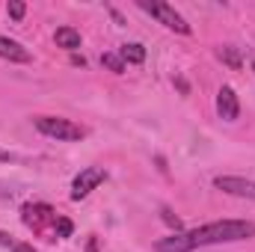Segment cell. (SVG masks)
<instances>
[{
	"label": "cell",
	"instance_id": "6da1fadb",
	"mask_svg": "<svg viewBox=\"0 0 255 252\" xmlns=\"http://www.w3.org/2000/svg\"><path fill=\"white\" fill-rule=\"evenodd\" d=\"M255 238V223L250 220H220L199 226L193 232H175L169 238H160L154 244L157 252H193L199 247H214V244H235V241H250Z\"/></svg>",
	"mask_w": 255,
	"mask_h": 252
},
{
	"label": "cell",
	"instance_id": "7a4b0ae2",
	"mask_svg": "<svg viewBox=\"0 0 255 252\" xmlns=\"http://www.w3.org/2000/svg\"><path fill=\"white\" fill-rule=\"evenodd\" d=\"M33 125L39 133L51 136V139H63V142H74V139H83V127L74 125L71 119H63V116H36Z\"/></svg>",
	"mask_w": 255,
	"mask_h": 252
},
{
	"label": "cell",
	"instance_id": "3957f363",
	"mask_svg": "<svg viewBox=\"0 0 255 252\" xmlns=\"http://www.w3.org/2000/svg\"><path fill=\"white\" fill-rule=\"evenodd\" d=\"M139 6L151 15V18H157L163 27H169V30H175V33H181V36H187L190 33V24L184 21V15L181 12H175V6H169V3H160V0H139Z\"/></svg>",
	"mask_w": 255,
	"mask_h": 252
},
{
	"label": "cell",
	"instance_id": "277c9868",
	"mask_svg": "<svg viewBox=\"0 0 255 252\" xmlns=\"http://www.w3.org/2000/svg\"><path fill=\"white\" fill-rule=\"evenodd\" d=\"M21 220H24V226H30L33 232H45L48 226H54L57 229V211L51 208V205H45V202H27L24 208H21Z\"/></svg>",
	"mask_w": 255,
	"mask_h": 252
},
{
	"label": "cell",
	"instance_id": "5b68a950",
	"mask_svg": "<svg viewBox=\"0 0 255 252\" xmlns=\"http://www.w3.org/2000/svg\"><path fill=\"white\" fill-rule=\"evenodd\" d=\"M104 181H107V172H104L101 166H86V169L74 178V184H71V199H74V202L86 199L92 190L98 187V184H104Z\"/></svg>",
	"mask_w": 255,
	"mask_h": 252
},
{
	"label": "cell",
	"instance_id": "8992f818",
	"mask_svg": "<svg viewBox=\"0 0 255 252\" xmlns=\"http://www.w3.org/2000/svg\"><path fill=\"white\" fill-rule=\"evenodd\" d=\"M214 187L223 193H232V196H241V199H255V181H250V178L220 175V178H214Z\"/></svg>",
	"mask_w": 255,
	"mask_h": 252
},
{
	"label": "cell",
	"instance_id": "52a82bcc",
	"mask_svg": "<svg viewBox=\"0 0 255 252\" xmlns=\"http://www.w3.org/2000/svg\"><path fill=\"white\" fill-rule=\"evenodd\" d=\"M217 113H220V119H226V122H235V119L241 116V104H238V95H235L232 86H223V89L217 92Z\"/></svg>",
	"mask_w": 255,
	"mask_h": 252
},
{
	"label": "cell",
	"instance_id": "ba28073f",
	"mask_svg": "<svg viewBox=\"0 0 255 252\" xmlns=\"http://www.w3.org/2000/svg\"><path fill=\"white\" fill-rule=\"evenodd\" d=\"M0 60H9V63H30V51L15 42V39H6L0 36Z\"/></svg>",
	"mask_w": 255,
	"mask_h": 252
},
{
	"label": "cell",
	"instance_id": "9c48e42d",
	"mask_svg": "<svg viewBox=\"0 0 255 252\" xmlns=\"http://www.w3.org/2000/svg\"><path fill=\"white\" fill-rule=\"evenodd\" d=\"M54 42L65 48V51H77L80 48V33L74 30V27H60L57 33H54Z\"/></svg>",
	"mask_w": 255,
	"mask_h": 252
},
{
	"label": "cell",
	"instance_id": "30bf717a",
	"mask_svg": "<svg viewBox=\"0 0 255 252\" xmlns=\"http://www.w3.org/2000/svg\"><path fill=\"white\" fill-rule=\"evenodd\" d=\"M119 57L128 63H133V65H139V63H145V48L142 45H136V42H130V45H122L119 48Z\"/></svg>",
	"mask_w": 255,
	"mask_h": 252
},
{
	"label": "cell",
	"instance_id": "8fae6325",
	"mask_svg": "<svg viewBox=\"0 0 255 252\" xmlns=\"http://www.w3.org/2000/svg\"><path fill=\"white\" fill-rule=\"evenodd\" d=\"M0 247H6V250H12V252H36L30 244H21V241H15V238L6 235V232H0Z\"/></svg>",
	"mask_w": 255,
	"mask_h": 252
},
{
	"label": "cell",
	"instance_id": "7c38bea8",
	"mask_svg": "<svg viewBox=\"0 0 255 252\" xmlns=\"http://www.w3.org/2000/svg\"><path fill=\"white\" fill-rule=\"evenodd\" d=\"M101 65H107L113 74H122V71H125V60H122L119 54H104V57H101Z\"/></svg>",
	"mask_w": 255,
	"mask_h": 252
},
{
	"label": "cell",
	"instance_id": "4fadbf2b",
	"mask_svg": "<svg viewBox=\"0 0 255 252\" xmlns=\"http://www.w3.org/2000/svg\"><path fill=\"white\" fill-rule=\"evenodd\" d=\"M217 57H220L223 63H229L232 68H241V54H238L235 48H229V45H226V48H220V51H217Z\"/></svg>",
	"mask_w": 255,
	"mask_h": 252
},
{
	"label": "cell",
	"instance_id": "5bb4252c",
	"mask_svg": "<svg viewBox=\"0 0 255 252\" xmlns=\"http://www.w3.org/2000/svg\"><path fill=\"white\" fill-rule=\"evenodd\" d=\"M6 12H9V18H12V21H21V18H24V12H27V6H24L21 0H12V3L6 6Z\"/></svg>",
	"mask_w": 255,
	"mask_h": 252
},
{
	"label": "cell",
	"instance_id": "9a60e30c",
	"mask_svg": "<svg viewBox=\"0 0 255 252\" xmlns=\"http://www.w3.org/2000/svg\"><path fill=\"white\" fill-rule=\"evenodd\" d=\"M68 235H71V223L65 217H60L57 220V238H68Z\"/></svg>",
	"mask_w": 255,
	"mask_h": 252
},
{
	"label": "cell",
	"instance_id": "2e32d148",
	"mask_svg": "<svg viewBox=\"0 0 255 252\" xmlns=\"http://www.w3.org/2000/svg\"><path fill=\"white\" fill-rule=\"evenodd\" d=\"M163 220H166V226H172L175 232H181V220H178V217H172L169 211H163Z\"/></svg>",
	"mask_w": 255,
	"mask_h": 252
},
{
	"label": "cell",
	"instance_id": "e0dca14e",
	"mask_svg": "<svg viewBox=\"0 0 255 252\" xmlns=\"http://www.w3.org/2000/svg\"><path fill=\"white\" fill-rule=\"evenodd\" d=\"M0 160H9V154H6V151H3V148H0Z\"/></svg>",
	"mask_w": 255,
	"mask_h": 252
},
{
	"label": "cell",
	"instance_id": "ac0fdd59",
	"mask_svg": "<svg viewBox=\"0 0 255 252\" xmlns=\"http://www.w3.org/2000/svg\"><path fill=\"white\" fill-rule=\"evenodd\" d=\"M253 68H255V63H253Z\"/></svg>",
	"mask_w": 255,
	"mask_h": 252
}]
</instances>
